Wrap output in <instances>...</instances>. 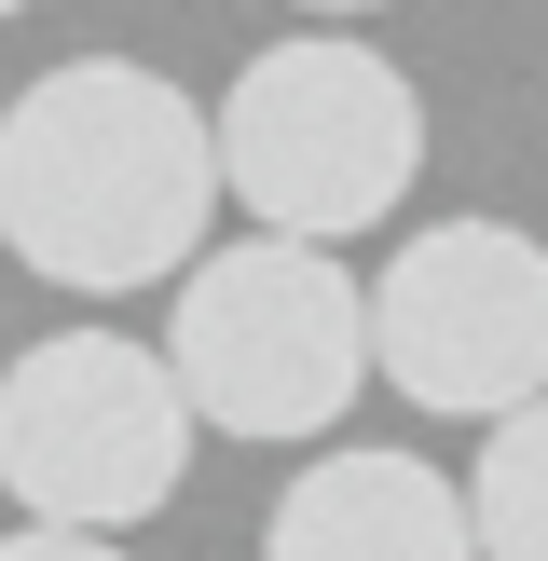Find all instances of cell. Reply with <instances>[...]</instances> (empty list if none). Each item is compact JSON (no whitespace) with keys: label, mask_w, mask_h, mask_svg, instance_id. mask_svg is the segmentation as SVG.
Returning <instances> with one entry per match:
<instances>
[{"label":"cell","mask_w":548,"mask_h":561,"mask_svg":"<svg viewBox=\"0 0 548 561\" xmlns=\"http://www.w3.org/2000/svg\"><path fill=\"white\" fill-rule=\"evenodd\" d=\"M219 233V110L137 55H69L0 110V247L82 301L192 274Z\"/></svg>","instance_id":"6da1fadb"},{"label":"cell","mask_w":548,"mask_h":561,"mask_svg":"<svg viewBox=\"0 0 548 561\" xmlns=\"http://www.w3.org/2000/svg\"><path fill=\"white\" fill-rule=\"evenodd\" d=\"M425 179V96L356 27H288L219 82V192L274 247H356Z\"/></svg>","instance_id":"7a4b0ae2"},{"label":"cell","mask_w":548,"mask_h":561,"mask_svg":"<svg viewBox=\"0 0 548 561\" xmlns=\"http://www.w3.org/2000/svg\"><path fill=\"white\" fill-rule=\"evenodd\" d=\"M164 370H179L192 425L219 438H329L356 411L370 370V288L343 274V247H206L179 274V316H164Z\"/></svg>","instance_id":"3957f363"},{"label":"cell","mask_w":548,"mask_h":561,"mask_svg":"<svg viewBox=\"0 0 548 561\" xmlns=\"http://www.w3.org/2000/svg\"><path fill=\"white\" fill-rule=\"evenodd\" d=\"M192 398L164 370V343H124V329H55L0 370V493L42 535H110L179 507L192 480Z\"/></svg>","instance_id":"277c9868"},{"label":"cell","mask_w":548,"mask_h":561,"mask_svg":"<svg viewBox=\"0 0 548 561\" xmlns=\"http://www.w3.org/2000/svg\"><path fill=\"white\" fill-rule=\"evenodd\" d=\"M370 370L453 425L535 411L548 398V247L521 219H425L370 274Z\"/></svg>","instance_id":"5b68a950"},{"label":"cell","mask_w":548,"mask_h":561,"mask_svg":"<svg viewBox=\"0 0 548 561\" xmlns=\"http://www.w3.org/2000/svg\"><path fill=\"white\" fill-rule=\"evenodd\" d=\"M261 561H480L466 480L425 453H316L261 520Z\"/></svg>","instance_id":"8992f818"},{"label":"cell","mask_w":548,"mask_h":561,"mask_svg":"<svg viewBox=\"0 0 548 561\" xmlns=\"http://www.w3.org/2000/svg\"><path fill=\"white\" fill-rule=\"evenodd\" d=\"M466 520H480V561H548V398L507 411L466 466Z\"/></svg>","instance_id":"52a82bcc"},{"label":"cell","mask_w":548,"mask_h":561,"mask_svg":"<svg viewBox=\"0 0 548 561\" xmlns=\"http://www.w3.org/2000/svg\"><path fill=\"white\" fill-rule=\"evenodd\" d=\"M0 561H124V548H110V535H42V520H14Z\"/></svg>","instance_id":"ba28073f"},{"label":"cell","mask_w":548,"mask_h":561,"mask_svg":"<svg viewBox=\"0 0 548 561\" xmlns=\"http://www.w3.org/2000/svg\"><path fill=\"white\" fill-rule=\"evenodd\" d=\"M288 14H329V27H356V14H384V0H288Z\"/></svg>","instance_id":"9c48e42d"},{"label":"cell","mask_w":548,"mask_h":561,"mask_svg":"<svg viewBox=\"0 0 548 561\" xmlns=\"http://www.w3.org/2000/svg\"><path fill=\"white\" fill-rule=\"evenodd\" d=\"M0 14H27V0H0Z\"/></svg>","instance_id":"30bf717a"}]
</instances>
